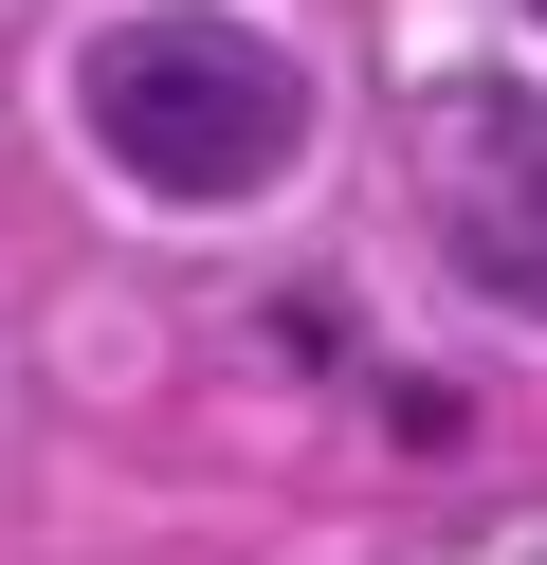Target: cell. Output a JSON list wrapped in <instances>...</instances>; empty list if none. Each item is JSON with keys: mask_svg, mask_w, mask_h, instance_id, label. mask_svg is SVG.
I'll use <instances>...</instances> for the list:
<instances>
[{"mask_svg": "<svg viewBox=\"0 0 547 565\" xmlns=\"http://www.w3.org/2000/svg\"><path fill=\"white\" fill-rule=\"evenodd\" d=\"M456 220H474V274L547 310V110H493L456 147Z\"/></svg>", "mask_w": 547, "mask_h": 565, "instance_id": "7a4b0ae2", "label": "cell"}, {"mask_svg": "<svg viewBox=\"0 0 547 565\" xmlns=\"http://www.w3.org/2000/svg\"><path fill=\"white\" fill-rule=\"evenodd\" d=\"M529 19H547V0H529Z\"/></svg>", "mask_w": 547, "mask_h": 565, "instance_id": "3957f363", "label": "cell"}, {"mask_svg": "<svg viewBox=\"0 0 547 565\" xmlns=\"http://www.w3.org/2000/svg\"><path fill=\"white\" fill-rule=\"evenodd\" d=\"M73 110L146 201H255L311 147V74L274 38H238V19H109L73 55Z\"/></svg>", "mask_w": 547, "mask_h": 565, "instance_id": "6da1fadb", "label": "cell"}]
</instances>
